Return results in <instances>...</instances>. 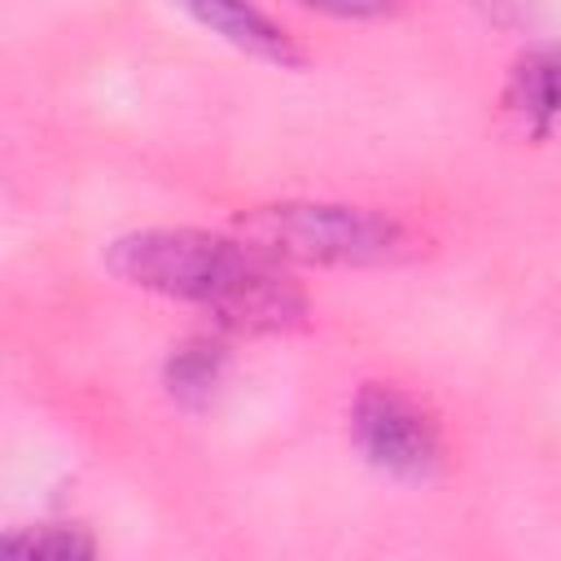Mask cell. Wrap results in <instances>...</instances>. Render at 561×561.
Listing matches in <instances>:
<instances>
[{
  "label": "cell",
  "instance_id": "1",
  "mask_svg": "<svg viewBox=\"0 0 561 561\" xmlns=\"http://www.w3.org/2000/svg\"><path fill=\"white\" fill-rule=\"evenodd\" d=\"M105 267L140 294L206 311L219 333H294L311 316L285 263L232 228H131L105 245Z\"/></svg>",
  "mask_w": 561,
  "mask_h": 561
},
{
  "label": "cell",
  "instance_id": "2",
  "mask_svg": "<svg viewBox=\"0 0 561 561\" xmlns=\"http://www.w3.org/2000/svg\"><path fill=\"white\" fill-rule=\"evenodd\" d=\"M232 232L285 267H394L421 250L416 232L390 210L311 197L237 210Z\"/></svg>",
  "mask_w": 561,
  "mask_h": 561
},
{
  "label": "cell",
  "instance_id": "3",
  "mask_svg": "<svg viewBox=\"0 0 561 561\" xmlns=\"http://www.w3.org/2000/svg\"><path fill=\"white\" fill-rule=\"evenodd\" d=\"M346 434L359 460L394 482L425 486L447 465L438 416L394 381H364L346 408Z\"/></svg>",
  "mask_w": 561,
  "mask_h": 561
},
{
  "label": "cell",
  "instance_id": "4",
  "mask_svg": "<svg viewBox=\"0 0 561 561\" xmlns=\"http://www.w3.org/2000/svg\"><path fill=\"white\" fill-rule=\"evenodd\" d=\"M193 26H202L210 39L228 44L232 53L276 66V70H302L307 48L289 35L280 18H272L259 0H171Z\"/></svg>",
  "mask_w": 561,
  "mask_h": 561
},
{
  "label": "cell",
  "instance_id": "5",
  "mask_svg": "<svg viewBox=\"0 0 561 561\" xmlns=\"http://www.w3.org/2000/svg\"><path fill=\"white\" fill-rule=\"evenodd\" d=\"M500 114L522 140H557L561 136V39L535 44L504 70Z\"/></svg>",
  "mask_w": 561,
  "mask_h": 561
},
{
  "label": "cell",
  "instance_id": "6",
  "mask_svg": "<svg viewBox=\"0 0 561 561\" xmlns=\"http://www.w3.org/2000/svg\"><path fill=\"white\" fill-rule=\"evenodd\" d=\"M232 368V351L219 333H193L184 342H175L162 359V390L175 408L184 412H202L215 403V394L224 390Z\"/></svg>",
  "mask_w": 561,
  "mask_h": 561
},
{
  "label": "cell",
  "instance_id": "7",
  "mask_svg": "<svg viewBox=\"0 0 561 561\" xmlns=\"http://www.w3.org/2000/svg\"><path fill=\"white\" fill-rule=\"evenodd\" d=\"M0 548L9 557H48V561H88L96 557V539L88 535V526H75V522H39V526H22V530H9L0 539Z\"/></svg>",
  "mask_w": 561,
  "mask_h": 561
},
{
  "label": "cell",
  "instance_id": "8",
  "mask_svg": "<svg viewBox=\"0 0 561 561\" xmlns=\"http://www.w3.org/2000/svg\"><path fill=\"white\" fill-rule=\"evenodd\" d=\"M298 4L333 22H377L399 9V0H298Z\"/></svg>",
  "mask_w": 561,
  "mask_h": 561
}]
</instances>
